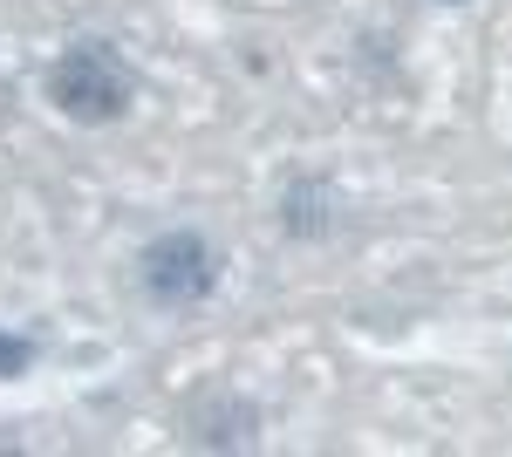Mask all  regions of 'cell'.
<instances>
[{"label":"cell","mask_w":512,"mask_h":457,"mask_svg":"<svg viewBox=\"0 0 512 457\" xmlns=\"http://www.w3.org/2000/svg\"><path fill=\"white\" fill-rule=\"evenodd\" d=\"M48 103L69 123H123L130 103H137V69L110 41H76L48 69Z\"/></svg>","instance_id":"1"},{"label":"cell","mask_w":512,"mask_h":457,"mask_svg":"<svg viewBox=\"0 0 512 457\" xmlns=\"http://www.w3.org/2000/svg\"><path fill=\"white\" fill-rule=\"evenodd\" d=\"M137 280H144V294L158 307H198L212 301V287H219V253H212V239L205 232H158L144 253H137Z\"/></svg>","instance_id":"2"},{"label":"cell","mask_w":512,"mask_h":457,"mask_svg":"<svg viewBox=\"0 0 512 457\" xmlns=\"http://www.w3.org/2000/svg\"><path fill=\"white\" fill-rule=\"evenodd\" d=\"M335 185H321V178H294L287 198H280V226L294 232V239H328L335 232Z\"/></svg>","instance_id":"3"},{"label":"cell","mask_w":512,"mask_h":457,"mask_svg":"<svg viewBox=\"0 0 512 457\" xmlns=\"http://www.w3.org/2000/svg\"><path fill=\"white\" fill-rule=\"evenodd\" d=\"M28 369H35V342H28V335H7V328H0V382L28 376Z\"/></svg>","instance_id":"4"},{"label":"cell","mask_w":512,"mask_h":457,"mask_svg":"<svg viewBox=\"0 0 512 457\" xmlns=\"http://www.w3.org/2000/svg\"><path fill=\"white\" fill-rule=\"evenodd\" d=\"M444 7H465V0H444Z\"/></svg>","instance_id":"5"}]
</instances>
